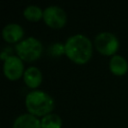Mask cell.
I'll return each mask as SVG.
<instances>
[{
	"label": "cell",
	"mask_w": 128,
	"mask_h": 128,
	"mask_svg": "<svg viewBox=\"0 0 128 128\" xmlns=\"http://www.w3.org/2000/svg\"><path fill=\"white\" fill-rule=\"evenodd\" d=\"M43 20L49 27L59 29L65 26L67 22V15L61 7L51 5L43 10Z\"/></svg>",
	"instance_id": "5b68a950"
},
{
	"label": "cell",
	"mask_w": 128,
	"mask_h": 128,
	"mask_svg": "<svg viewBox=\"0 0 128 128\" xmlns=\"http://www.w3.org/2000/svg\"><path fill=\"white\" fill-rule=\"evenodd\" d=\"M24 17L32 22H37L43 18V11L37 5H28L23 11Z\"/></svg>",
	"instance_id": "7c38bea8"
},
{
	"label": "cell",
	"mask_w": 128,
	"mask_h": 128,
	"mask_svg": "<svg viewBox=\"0 0 128 128\" xmlns=\"http://www.w3.org/2000/svg\"><path fill=\"white\" fill-rule=\"evenodd\" d=\"M109 69L114 75L122 76L128 71V62L123 56L115 54L110 58Z\"/></svg>",
	"instance_id": "30bf717a"
},
{
	"label": "cell",
	"mask_w": 128,
	"mask_h": 128,
	"mask_svg": "<svg viewBox=\"0 0 128 128\" xmlns=\"http://www.w3.org/2000/svg\"><path fill=\"white\" fill-rule=\"evenodd\" d=\"M48 53L52 57H59L65 53V45L62 43H53L49 46Z\"/></svg>",
	"instance_id": "4fadbf2b"
},
{
	"label": "cell",
	"mask_w": 128,
	"mask_h": 128,
	"mask_svg": "<svg viewBox=\"0 0 128 128\" xmlns=\"http://www.w3.org/2000/svg\"><path fill=\"white\" fill-rule=\"evenodd\" d=\"M3 72L7 79L14 81L18 80L21 76L24 75V65L23 60H21L18 56L11 55L4 60L3 64Z\"/></svg>",
	"instance_id": "8992f818"
},
{
	"label": "cell",
	"mask_w": 128,
	"mask_h": 128,
	"mask_svg": "<svg viewBox=\"0 0 128 128\" xmlns=\"http://www.w3.org/2000/svg\"><path fill=\"white\" fill-rule=\"evenodd\" d=\"M40 121L42 128H61L62 126V119L56 113H50L42 117Z\"/></svg>",
	"instance_id": "8fae6325"
},
{
	"label": "cell",
	"mask_w": 128,
	"mask_h": 128,
	"mask_svg": "<svg viewBox=\"0 0 128 128\" xmlns=\"http://www.w3.org/2000/svg\"><path fill=\"white\" fill-rule=\"evenodd\" d=\"M64 45L66 56L76 64H85L92 56V43L90 39L83 34L70 36Z\"/></svg>",
	"instance_id": "6da1fadb"
},
{
	"label": "cell",
	"mask_w": 128,
	"mask_h": 128,
	"mask_svg": "<svg viewBox=\"0 0 128 128\" xmlns=\"http://www.w3.org/2000/svg\"><path fill=\"white\" fill-rule=\"evenodd\" d=\"M24 35V30L17 23H9L2 30V36L8 43H18Z\"/></svg>",
	"instance_id": "52a82bcc"
},
{
	"label": "cell",
	"mask_w": 128,
	"mask_h": 128,
	"mask_svg": "<svg viewBox=\"0 0 128 128\" xmlns=\"http://www.w3.org/2000/svg\"><path fill=\"white\" fill-rule=\"evenodd\" d=\"M12 128H42L41 121L30 113L19 115L13 122Z\"/></svg>",
	"instance_id": "ba28073f"
},
{
	"label": "cell",
	"mask_w": 128,
	"mask_h": 128,
	"mask_svg": "<svg viewBox=\"0 0 128 128\" xmlns=\"http://www.w3.org/2000/svg\"><path fill=\"white\" fill-rule=\"evenodd\" d=\"M23 80L29 88H37L42 82V73L39 68L30 66L25 70Z\"/></svg>",
	"instance_id": "9c48e42d"
},
{
	"label": "cell",
	"mask_w": 128,
	"mask_h": 128,
	"mask_svg": "<svg viewBox=\"0 0 128 128\" xmlns=\"http://www.w3.org/2000/svg\"><path fill=\"white\" fill-rule=\"evenodd\" d=\"M17 56L26 62L37 60L43 51V45L35 37H28L18 42L15 46Z\"/></svg>",
	"instance_id": "3957f363"
},
{
	"label": "cell",
	"mask_w": 128,
	"mask_h": 128,
	"mask_svg": "<svg viewBox=\"0 0 128 128\" xmlns=\"http://www.w3.org/2000/svg\"><path fill=\"white\" fill-rule=\"evenodd\" d=\"M94 45L99 53L106 56H113L119 48V40L111 32H100L95 36Z\"/></svg>",
	"instance_id": "277c9868"
},
{
	"label": "cell",
	"mask_w": 128,
	"mask_h": 128,
	"mask_svg": "<svg viewBox=\"0 0 128 128\" xmlns=\"http://www.w3.org/2000/svg\"><path fill=\"white\" fill-rule=\"evenodd\" d=\"M25 105L30 114L44 117L53 111L55 101L48 93L41 90H33L26 95Z\"/></svg>",
	"instance_id": "7a4b0ae2"
}]
</instances>
